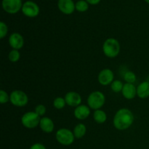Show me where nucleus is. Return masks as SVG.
I'll list each match as a JSON object with an SVG mask.
<instances>
[{
    "label": "nucleus",
    "mask_w": 149,
    "mask_h": 149,
    "mask_svg": "<svg viewBox=\"0 0 149 149\" xmlns=\"http://www.w3.org/2000/svg\"><path fill=\"white\" fill-rule=\"evenodd\" d=\"M134 119L132 112L128 109L123 108L116 111L113 117V126L118 130H125L132 126Z\"/></svg>",
    "instance_id": "nucleus-1"
},
{
    "label": "nucleus",
    "mask_w": 149,
    "mask_h": 149,
    "mask_svg": "<svg viewBox=\"0 0 149 149\" xmlns=\"http://www.w3.org/2000/svg\"><path fill=\"white\" fill-rule=\"evenodd\" d=\"M103 52L106 57L114 58L120 52V44L115 38H109L103 45Z\"/></svg>",
    "instance_id": "nucleus-2"
},
{
    "label": "nucleus",
    "mask_w": 149,
    "mask_h": 149,
    "mask_svg": "<svg viewBox=\"0 0 149 149\" xmlns=\"http://www.w3.org/2000/svg\"><path fill=\"white\" fill-rule=\"evenodd\" d=\"M87 101L90 109L95 111L98 110L104 106L106 103V97L102 92L95 91L90 93Z\"/></svg>",
    "instance_id": "nucleus-3"
},
{
    "label": "nucleus",
    "mask_w": 149,
    "mask_h": 149,
    "mask_svg": "<svg viewBox=\"0 0 149 149\" xmlns=\"http://www.w3.org/2000/svg\"><path fill=\"white\" fill-rule=\"evenodd\" d=\"M41 117L35 111H29L24 113L21 117V123L27 129H34L39 126Z\"/></svg>",
    "instance_id": "nucleus-4"
},
{
    "label": "nucleus",
    "mask_w": 149,
    "mask_h": 149,
    "mask_svg": "<svg viewBox=\"0 0 149 149\" xmlns=\"http://www.w3.org/2000/svg\"><path fill=\"white\" fill-rule=\"evenodd\" d=\"M57 141L61 145L70 146L74 143L75 136L74 132L66 128H61L58 130L55 134Z\"/></svg>",
    "instance_id": "nucleus-5"
},
{
    "label": "nucleus",
    "mask_w": 149,
    "mask_h": 149,
    "mask_svg": "<svg viewBox=\"0 0 149 149\" xmlns=\"http://www.w3.org/2000/svg\"><path fill=\"white\" fill-rule=\"evenodd\" d=\"M10 101L13 106L23 107L29 103V97L27 94L22 90H14L10 95Z\"/></svg>",
    "instance_id": "nucleus-6"
},
{
    "label": "nucleus",
    "mask_w": 149,
    "mask_h": 149,
    "mask_svg": "<svg viewBox=\"0 0 149 149\" xmlns=\"http://www.w3.org/2000/svg\"><path fill=\"white\" fill-rule=\"evenodd\" d=\"M22 0H2L1 5L6 13L9 14H15L18 13L23 7Z\"/></svg>",
    "instance_id": "nucleus-7"
},
{
    "label": "nucleus",
    "mask_w": 149,
    "mask_h": 149,
    "mask_svg": "<svg viewBox=\"0 0 149 149\" xmlns=\"http://www.w3.org/2000/svg\"><path fill=\"white\" fill-rule=\"evenodd\" d=\"M21 11L26 17H36L39 15L40 9L36 3L32 1H27L23 3Z\"/></svg>",
    "instance_id": "nucleus-8"
},
{
    "label": "nucleus",
    "mask_w": 149,
    "mask_h": 149,
    "mask_svg": "<svg viewBox=\"0 0 149 149\" xmlns=\"http://www.w3.org/2000/svg\"><path fill=\"white\" fill-rule=\"evenodd\" d=\"M97 80L101 85H109L114 81V74L109 68H104L99 73Z\"/></svg>",
    "instance_id": "nucleus-9"
},
{
    "label": "nucleus",
    "mask_w": 149,
    "mask_h": 149,
    "mask_svg": "<svg viewBox=\"0 0 149 149\" xmlns=\"http://www.w3.org/2000/svg\"><path fill=\"white\" fill-rule=\"evenodd\" d=\"M9 45L13 49L19 50L24 45V39L20 33L14 32L9 36Z\"/></svg>",
    "instance_id": "nucleus-10"
},
{
    "label": "nucleus",
    "mask_w": 149,
    "mask_h": 149,
    "mask_svg": "<svg viewBox=\"0 0 149 149\" xmlns=\"http://www.w3.org/2000/svg\"><path fill=\"white\" fill-rule=\"evenodd\" d=\"M75 3L73 0H58V7L61 13L65 15L72 14L76 10Z\"/></svg>",
    "instance_id": "nucleus-11"
},
{
    "label": "nucleus",
    "mask_w": 149,
    "mask_h": 149,
    "mask_svg": "<svg viewBox=\"0 0 149 149\" xmlns=\"http://www.w3.org/2000/svg\"><path fill=\"white\" fill-rule=\"evenodd\" d=\"M65 100L66 105L71 107H77L81 103V96L77 92H68L65 95Z\"/></svg>",
    "instance_id": "nucleus-12"
},
{
    "label": "nucleus",
    "mask_w": 149,
    "mask_h": 149,
    "mask_svg": "<svg viewBox=\"0 0 149 149\" xmlns=\"http://www.w3.org/2000/svg\"><path fill=\"white\" fill-rule=\"evenodd\" d=\"M90 108L86 105L81 104L80 106L76 107L74 111V115L77 119L79 120H84L89 117L90 115Z\"/></svg>",
    "instance_id": "nucleus-13"
},
{
    "label": "nucleus",
    "mask_w": 149,
    "mask_h": 149,
    "mask_svg": "<svg viewBox=\"0 0 149 149\" xmlns=\"http://www.w3.org/2000/svg\"><path fill=\"white\" fill-rule=\"evenodd\" d=\"M122 93L126 99L132 100L137 95V88L134 85V84L126 83V84H124Z\"/></svg>",
    "instance_id": "nucleus-14"
},
{
    "label": "nucleus",
    "mask_w": 149,
    "mask_h": 149,
    "mask_svg": "<svg viewBox=\"0 0 149 149\" xmlns=\"http://www.w3.org/2000/svg\"><path fill=\"white\" fill-rule=\"evenodd\" d=\"M39 127L43 132L46 133H50L54 130L55 125L54 122L50 118L43 116L41 118L40 122H39Z\"/></svg>",
    "instance_id": "nucleus-15"
},
{
    "label": "nucleus",
    "mask_w": 149,
    "mask_h": 149,
    "mask_svg": "<svg viewBox=\"0 0 149 149\" xmlns=\"http://www.w3.org/2000/svg\"><path fill=\"white\" fill-rule=\"evenodd\" d=\"M137 95L141 99L148 98L149 97V81H143L137 87Z\"/></svg>",
    "instance_id": "nucleus-16"
},
{
    "label": "nucleus",
    "mask_w": 149,
    "mask_h": 149,
    "mask_svg": "<svg viewBox=\"0 0 149 149\" xmlns=\"http://www.w3.org/2000/svg\"><path fill=\"white\" fill-rule=\"evenodd\" d=\"M73 132H74L75 138L79 139V138H83L85 135L86 132H87V127H86L85 125L82 123H79L76 125Z\"/></svg>",
    "instance_id": "nucleus-17"
},
{
    "label": "nucleus",
    "mask_w": 149,
    "mask_h": 149,
    "mask_svg": "<svg viewBox=\"0 0 149 149\" xmlns=\"http://www.w3.org/2000/svg\"><path fill=\"white\" fill-rule=\"evenodd\" d=\"M93 119L97 124H103L107 120V114L103 110H95L93 113Z\"/></svg>",
    "instance_id": "nucleus-18"
},
{
    "label": "nucleus",
    "mask_w": 149,
    "mask_h": 149,
    "mask_svg": "<svg viewBox=\"0 0 149 149\" xmlns=\"http://www.w3.org/2000/svg\"><path fill=\"white\" fill-rule=\"evenodd\" d=\"M76 10L80 13H84L86 12L89 8L88 3L87 2L86 0H79L78 1L76 2L75 4Z\"/></svg>",
    "instance_id": "nucleus-19"
},
{
    "label": "nucleus",
    "mask_w": 149,
    "mask_h": 149,
    "mask_svg": "<svg viewBox=\"0 0 149 149\" xmlns=\"http://www.w3.org/2000/svg\"><path fill=\"white\" fill-rule=\"evenodd\" d=\"M137 77L136 75L134 72L131 71H128L125 72L124 74V80L126 81V83H130V84H134L136 81Z\"/></svg>",
    "instance_id": "nucleus-20"
},
{
    "label": "nucleus",
    "mask_w": 149,
    "mask_h": 149,
    "mask_svg": "<svg viewBox=\"0 0 149 149\" xmlns=\"http://www.w3.org/2000/svg\"><path fill=\"white\" fill-rule=\"evenodd\" d=\"M65 105H66V103H65V100L64 97H57L53 100L54 107L56 109H58V110L63 109L65 106Z\"/></svg>",
    "instance_id": "nucleus-21"
},
{
    "label": "nucleus",
    "mask_w": 149,
    "mask_h": 149,
    "mask_svg": "<svg viewBox=\"0 0 149 149\" xmlns=\"http://www.w3.org/2000/svg\"><path fill=\"white\" fill-rule=\"evenodd\" d=\"M123 87L124 84L120 81V80H114V81L111 84V88L112 91L116 93L122 92Z\"/></svg>",
    "instance_id": "nucleus-22"
},
{
    "label": "nucleus",
    "mask_w": 149,
    "mask_h": 149,
    "mask_svg": "<svg viewBox=\"0 0 149 149\" xmlns=\"http://www.w3.org/2000/svg\"><path fill=\"white\" fill-rule=\"evenodd\" d=\"M8 58L10 61L13 63H16L20 60V53L17 49H13L9 52Z\"/></svg>",
    "instance_id": "nucleus-23"
},
{
    "label": "nucleus",
    "mask_w": 149,
    "mask_h": 149,
    "mask_svg": "<svg viewBox=\"0 0 149 149\" xmlns=\"http://www.w3.org/2000/svg\"><path fill=\"white\" fill-rule=\"evenodd\" d=\"M8 33V27L5 23L0 22V39H4Z\"/></svg>",
    "instance_id": "nucleus-24"
},
{
    "label": "nucleus",
    "mask_w": 149,
    "mask_h": 149,
    "mask_svg": "<svg viewBox=\"0 0 149 149\" xmlns=\"http://www.w3.org/2000/svg\"><path fill=\"white\" fill-rule=\"evenodd\" d=\"M34 111L36 112V114H38L41 117V116H45L47 111V109L45 107V106H44V105L39 104L36 106Z\"/></svg>",
    "instance_id": "nucleus-25"
},
{
    "label": "nucleus",
    "mask_w": 149,
    "mask_h": 149,
    "mask_svg": "<svg viewBox=\"0 0 149 149\" xmlns=\"http://www.w3.org/2000/svg\"><path fill=\"white\" fill-rule=\"evenodd\" d=\"M8 101H10V95L4 90H0V103L4 104Z\"/></svg>",
    "instance_id": "nucleus-26"
},
{
    "label": "nucleus",
    "mask_w": 149,
    "mask_h": 149,
    "mask_svg": "<svg viewBox=\"0 0 149 149\" xmlns=\"http://www.w3.org/2000/svg\"><path fill=\"white\" fill-rule=\"evenodd\" d=\"M30 149H46L45 146L42 143H34L31 146Z\"/></svg>",
    "instance_id": "nucleus-27"
},
{
    "label": "nucleus",
    "mask_w": 149,
    "mask_h": 149,
    "mask_svg": "<svg viewBox=\"0 0 149 149\" xmlns=\"http://www.w3.org/2000/svg\"><path fill=\"white\" fill-rule=\"evenodd\" d=\"M88 4H93V5H95V4H97L100 1V0H86Z\"/></svg>",
    "instance_id": "nucleus-28"
},
{
    "label": "nucleus",
    "mask_w": 149,
    "mask_h": 149,
    "mask_svg": "<svg viewBox=\"0 0 149 149\" xmlns=\"http://www.w3.org/2000/svg\"><path fill=\"white\" fill-rule=\"evenodd\" d=\"M145 1H146V2H147L148 4H149V0H145Z\"/></svg>",
    "instance_id": "nucleus-29"
}]
</instances>
